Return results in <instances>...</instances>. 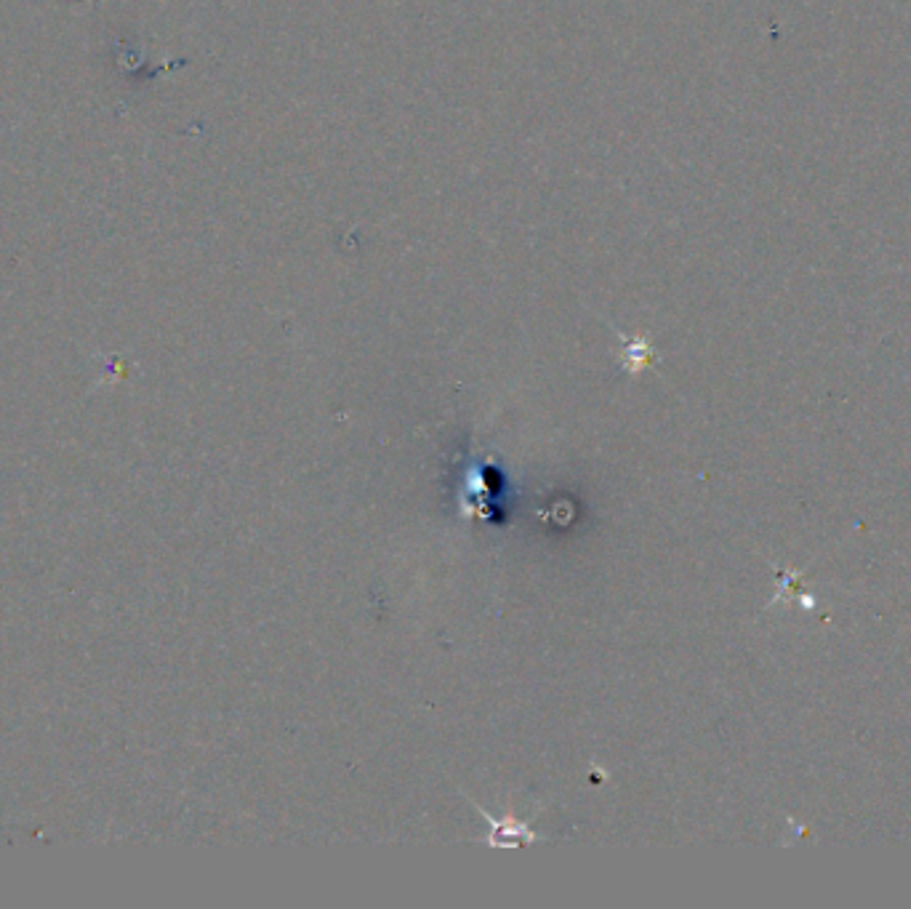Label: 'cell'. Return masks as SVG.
Listing matches in <instances>:
<instances>
[{
  "label": "cell",
  "mask_w": 911,
  "mask_h": 909,
  "mask_svg": "<svg viewBox=\"0 0 911 909\" xmlns=\"http://www.w3.org/2000/svg\"><path fill=\"white\" fill-rule=\"evenodd\" d=\"M480 814L488 819L491 824V835H488V846L491 848H517V846H531L533 840L539 838L536 832L528 830V824L517 822L512 816H504V819H493L491 814H485L483 808H480Z\"/></svg>",
  "instance_id": "cell-1"
},
{
  "label": "cell",
  "mask_w": 911,
  "mask_h": 909,
  "mask_svg": "<svg viewBox=\"0 0 911 909\" xmlns=\"http://www.w3.org/2000/svg\"><path fill=\"white\" fill-rule=\"evenodd\" d=\"M650 360V344L645 342H634L626 347V358H624V368L629 374H637L642 366H648Z\"/></svg>",
  "instance_id": "cell-2"
}]
</instances>
